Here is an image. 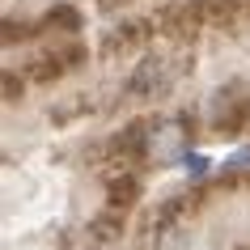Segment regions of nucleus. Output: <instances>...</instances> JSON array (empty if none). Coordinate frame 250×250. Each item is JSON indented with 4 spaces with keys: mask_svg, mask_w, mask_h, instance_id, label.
<instances>
[{
    "mask_svg": "<svg viewBox=\"0 0 250 250\" xmlns=\"http://www.w3.org/2000/svg\"><path fill=\"white\" fill-rule=\"evenodd\" d=\"M153 153H157V157H174V153H178V132H174V127H166V132L157 136Z\"/></svg>",
    "mask_w": 250,
    "mask_h": 250,
    "instance_id": "f03ea898",
    "label": "nucleus"
},
{
    "mask_svg": "<svg viewBox=\"0 0 250 250\" xmlns=\"http://www.w3.org/2000/svg\"><path fill=\"white\" fill-rule=\"evenodd\" d=\"M148 85H166V68L157 64V60H148L145 68H140V72H136V81H132V89H148Z\"/></svg>",
    "mask_w": 250,
    "mask_h": 250,
    "instance_id": "f257e3e1",
    "label": "nucleus"
},
{
    "mask_svg": "<svg viewBox=\"0 0 250 250\" xmlns=\"http://www.w3.org/2000/svg\"><path fill=\"white\" fill-rule=\"evenodd\" d=\"M229 166H250V148H242L237 157H229Z\"/></svg>",
    "mask_w": 250,
    "mask_h": 250,
    "instance_id": "20e7f679",
    "label": "nucleus"
},
{
    "mask_svg": "<svg viewBox=\"0 0 250 250\" xmlns=\"http://www.w3.org/2000/svg\"><path fill=\"white\" fill-rule=\"evenodd\" d=\"M183 166H187L191 178H204V174H208V157H204V153H183Z\"/></svg>",
    "mask_w": 250,
    "mask_h": 250,
    "instance_id": "7ed1b4c3",
    "label": "nucleus"
}]
</instances>
